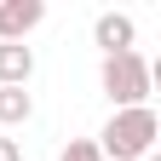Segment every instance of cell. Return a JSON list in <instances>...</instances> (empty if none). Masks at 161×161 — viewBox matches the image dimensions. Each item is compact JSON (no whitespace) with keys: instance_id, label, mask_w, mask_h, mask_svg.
Listing matches in <instances>:
<instances>
[{"instance_id":"52a82bcc","label":"cell","mask_w":161,"mask_h":161,"mask_svg":"<svg viewBox=\"0 0 161 161\" xmlns=\"http://www.w3.org/2000/svg\"><path fill=\"white\" fill-rule=\"evenodd\" d=\"M58 161H104V155H98V144H92V138H69V144L58 150Z\"/></svg>"},{"instance_id":"8992f818","label":"cell","mask_w":161,"mask_h":161,"mask_svg":"<svg viewBox=\"0 0 161 161\" xmlns=\"http://www.w3.org/2000/svg\"><path fill=\"white\" fill-rule=\"evenodd\" d=\"M29 115H35V98L23 86H0V127H23Z\"/></svg>"},{"instance_id":"7a4b0ae2","label":"cell","mask_w":161,"mask_h":161,"mask_svg":"<svg viewBox=\"0 0 161 161\" xmlns=\"http://www.w3.org/2000/svg\"><path fill=\"white\" fill-rule=\"evenodd\" d=\"M98 86L109 92L115 109H138V104H150L155 69H150L144 52H115V58H104V64H98Z\"/></svg>"},{"instance_id":"ba28073f","label":"cell","mask_w":161,"mask_h":161,"mask_svg":"<svg viewBox=\"0 0 161 161\" xmlns=\"http://www.w3.org/2000/svg\"><path fill=\"white\" fill-rule=\"evenodd\" d=\"M0 161H23V144L17 138H0Z\"/></svg>"},{"instance_id":"277c9868","label":"cell","mask_w":161,"mask_h":161,"mask_svg":"<svg viewBox=\"0 0 161 161\" xmlns=\"http://www.w3.org/2000/svg\"><path fill=\"white\" fill-rule=\"evenodd\" d=\"M92 40L104 46V58H115V52H132L138 29H132V17H127V12H98V23H92Z\"/></svg>"},{"instance_id":"3957f363","label":"cell","mask_w":161,"mask_h":161,"mask_svg":"<svg viewBox=\"0 0 161 161\" xmlns=\"http://www.w3.org/2000/svg\"><path fill=\"white\" fill-rule=\"evenodd\" d=\"M46 23V0H0V40H23Z\"/></svg>"},{"instance_id":"6da1fadb","label":"cell","mask_w":161,"mask_h":161,"mask_svg":"<svg viewBox=\"0 0 161 161\" xmlns=\"http://www.w3.org/2000/svg\"><path fill=\"white\" fill-rule=\"evenodd\" d=\"M155 132H161L155 109L138 104V109H115L92 144H98V155H104V161H144V155H155Z\"/></svg>"},{"instance_id":"5b68a950","label":"cell","mask_w":161,"mask_h":161,"mask_svg":"<svg viewBox=\"0 0 161 161\" xmlns=\"http://www.w3.org/2000/svg\"><path fill=\"white\" fill-rule=\"evenodd\" d=\"M35 75V52L17 40H0V86H29Z\"/></svg>"}]
</instances>
